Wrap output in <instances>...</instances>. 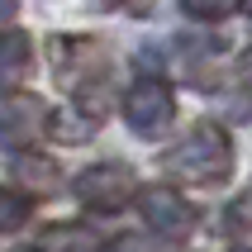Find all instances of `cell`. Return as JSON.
Returning <instances> with one entry per match:
<instances>
[{
    "instance_id": "obj_7",
    "label": "cell",
    "mask_w": 252,
    "mask_h": 252,
    "mask_svg": "<svg viewBox=\"0 0 252 252\" xmlns=\"http://www.w3.org/2000/svg\"><path fill=\"white\" fill-rule=\"evenodd\" d=\"M48 128H53V138H62V143H86L91 133L100 128V114H91V105H62V110H53L48 114Z\"/></svg>"
},
{
    "instance_id": "obj_6",
    "label": "cell",
    "mask_w": 252,
    "mask_h": 252,
    "mask_svg": "<svg viewBox=\"0 0 252 252\" xmlns=\"http://www.w3.org/2000/svg\"><path fill=\"white\" fill-rule=\"evenodd\" d=\"M33 57V43H29V33H19V29H10V33H0V86H14L29 76V62Z\"/></svg>"
},
{
    "instance_id": "obj_9",
    "label": "cell",
    "mask_w": 252,
    "mask_h": 252,
    "mask_svg": "<svg viewBox=\"0 0 252 252\" xmlns=\"http://www.w3.org/2000/svg\"><path fill=\"white\" fill-rule=\"evenodd\" d=\"M14 176H19L24 186H33V190H53L57 167H53V162H43V157H14Z\"/></svg>"
},
{
    "instance_id": "obj_1",
    "label": "cell",
    "mask_w": 252,
    "mask_h": 252,
    "mask_svg": "<svg viewBox=\"0 0 252 252\" xmlns=\"http://www.w3.org/2000/svg\"><path fill=\"white\" fill-rule=\"evenodd\" d=\"M167 171L176 181H224L228 171H233V143L219 124H200L190 128V138H181L176 148L167 153Z\"/></svg>"
},
{
    "instance_id": "obj_13",
    "label": "cell",
    "mask_w": 252,
    "mask_h": 252,
    "mask_svg": "<svg viewBox=\"0 0 252 252\" xmlns=\"http://www.w3.org/2000/svg\"><path fill=\"white\" fill-rule=\"evenodd\" d=\"M238 76H243V86H248V91H252V48H248V53H243V62H238Z\"/></svg>"
},
{
    "instance_id": "obj_8",
    "label": "cell",
    "mask_w": 252,
    "mask_h": 252,
    "mask_svg": "<svg viewBox=\"0 0 252 252\" xmlns=\"http://www.w3.org/2000/svg\"><path fill=\"white\" fill-rule=\"evenodd\" d=\"M43 248H53V252H95L100 243L86 224H57V228H48Z\"/></svg>"
},
{
    "instance_id": "obj_4",
    "label": "cell",
    "mask_w": 252,
    "mask_h": 252,
    "mask_svg": "<svg viewBox=\"0 0 252 252\" xmlns=\"http://www.w3.org/2000/svg\"><path fill=\"white\" fill-rule=\"evenodd\" d=\"M171 114H176V100H171V86L157 81V76H143L138 86H128L124 95V119L138 133H162L171 124Z\"/></svg>"
},
{
    "instance_id": "obj_17",
    "label": "cell",
    "mask_w": 252,
    "mask_h": 252,
    "mask_svg": "<svg viewBox=\"0 0 252 252\" xmlns=\"http://www.w3.org/2000/svg\"><path fill=\"white\" fill-rule=\"evenodd\" d=\"M233 252H252V248H233Z\"/></svg>"
},
{
    "instance_id": "obj_5",
    "label": "cell",
    "mask_w": 252,
    "mask_h": 252,
    "mask_svg": "<svg viewBox=\"0 0 252 252\" xmlns=\"http://www.w3.org/2000/svg\"><path fill=\"white\" fill-rule=\"evenodd\" d=\"M43 128H48V105L38 95H29V91L0 95V143L5 148H24V143L38 138Z\"/></svg>"
},
{
    "instance_id": "obj_3",
    "label": "cell",
    "mask_w": 252,
    "mask_h": 252,
    "mask_svg": "<svg viewBox=\"0 0 252 252\" xmlns=\"http://www.w3.org/2000/svg\"><path fill=\"white\" fill-rule=\"evenodd\" d=\"M76 195H81V205H91L95 214H114V210H124L128 195H133V171L119 167V162L86 167L81 176H76Z\"/></svg>"
},
{
    "instance_id": "obj_10",
    "label": "cell",
    "mask_w": 252,
    "mask_h": 252,
    "mask_svg": "<svg viewBox=\"0 0 252 252\" xmlns=\"http://www.w3.org/2000/svg\"><path fill=\"white\" fill-rule=\"evenodd\" d=\"M181 10L190 19H224V14L238 10V0H181Z\"/></svg>"
},
{
    "instance_id": "obj_14",
    "label": "cell",
    "mask_w": 252,
    "mask_h": 252,
    "mask_svg": "<svg viewBox=\"0 0 252 252\" xmlns=\"http://www.w3.org/2000/svg\"><path fill=\"white\" fill-rule=\"evenodd\" d=\"M14 5H19V0H0V24H10V19H14Z\"/></svg>"
},
{
    "instance_id": "obj_12",
    "label": "cell",
    "mask_w": 252,
    "mask_h": 252,
    "mask_svg": "<svg viewBox=\"0 0 252 252\" xmlns=\"http://www.w3.org/2000/svg\"><path fill=\"white\" fill-rule=\"evenodd\" d=\"M228 228H252V190L228 205Z\"/></svg>"
},
{
    "instance_id": "obj_11",
    "label": "cell",
    "mask_w": 252,
    "mask_h": 252,
    "mask_svg": "<svg viewBox=\"0 0 252 252\" xmlns=\"http://www.w3.org/2000/svg\"><path fill=\"white\" fill-rule=\"evenodd\" d=\"M24 214H29V205L14 190H0V233H10V228H19L24 224Z\"/></svg>"
},
{
    "instance_id": "obj_15",
    "label": "cell",
    "mask_w": 252,
    "mask_h": 252,
    "mask_svg": "<svg viewBox=\"0 0 252 252\" xmlns=\"http://www.w3.org/2000/svg\"><path fill=\"white\" fill-rule=\"evenodd\" d=\"M243 10H248V14H252V0H243Z\"/></svg>"
},
{
    "instance_id": "obj_16",
    "label": "cell",
    "mask_w": 252,
    "mask_h": 252,
    "mask_svg": "<svg viewBox=\"0 0 252 252\" xmlns=\"http://www.w3.org/2000/svg\"><path fill=\"white\" fill-rule=\"evenodd\" d=\"M14 252H38V248H14Z\"/></svg>"
},
{
    "instance_id": "obj_2",
    "label": "cell",
    "mask_w": 252,
    "mask_h": 252,
    "mask_svg": "<svg viewBox=\"0 0 252 252\" xmlns=\"http://www.w3.org/2000/svg\"><path fill=\"white\" fill-rule=\"evenodd\" d=\"M138 214H143V224L153 228L157 238H167V243H181V238L195 233L190 200L176 195L171 186H148V190H138Z\"/></svg>"
}]
</instances>
